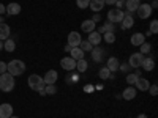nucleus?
<instances>
[{
  "mask_svg": "<svg viewBox=\"0 0 158 118\" xmlns=\"http://www.w3.org/2000/svg\"><path fill=\"white\" fill-rule=\"evenodd\" d=\"M15 77H13L10 73H3L0 74V90L5 91V93H10V91L15 90Z\"/></svg>",
  "mask_w": 158,
  "mask_h": 118,
  "instance_id": "f257e3e1",
  "label": "nucleus"
},
{
  "mask_svg": "<svg viewBox=\"0 0 158 118\" xmlns=\"http://www.w3.org/2000/svg\"><path fill=\"white\" fill-rule=\"evenodd\" d=\"M25 71V63L22 60H11L10 63H6V73H10L13 77L21 76Z\"/></svg>",
  "mask_w": 158,
  "mask_h": 118,
  "instance_id": "f03ea898",
  "label": "nucleus"
},
{
  "mask_svg": "<svg viewBox=\"0 0 158 118\" xmlns=\"http://www.w3.org/2000/svg\"><path fill=\"white\" fill-rule=\"evenodd\" d=\"M27 84H29V87H30L32 90H35V91H40V90H43V88L46 87V85H44V81H43V77L38 76V74L29 76Z\"/></svg>",
  "mask_w": 158,
  "mask_h": 118,
  "instance_id": "7ed1b4c3",
  "label": "nucleus"
},
{
  "mask_svg": "<svg viewBox=\"0 0 158 118\" xmlns=\"http://www.w3.org/2000/svg\"><path fill=\"white\" fill-rule=\"evenodd\" d=\"M152 11H153V10H152V6H150L149 3H141L139 8L136 10L139 19H149L150 14H152Z\"/></svg>",
  "mask_w": 158,
  "mask_h": 118,
  "instance_id": "20e7f679",
  "label": "nucleus"
},
{
  "mask_svg": "<svg viewBox=\"0 0 158 118\" xmlns=\"http://www.w3.org/2000/svg\"><path fill=\"white\" fill-rule=\"evenodd\" d=\"M108 19H109V22H120L122 19H123V11L122 10H118V8H112V10H109L108 11Z\"/></svg>",
  "mask_w": 158,
  "mask_h": 118,
  "instance_id": "39448f33",
  "label": "nucleus"
},
{
  "mask_svg": "<svg viewBox=\"0 0 158 118\" xmlns=\"http://www.w3.org/2000/svg\"><path fill=\"white\" fill-rule=\"evenodd\" d=\"M144 60V55L141 54V52H136V54H131L130 55V60H128V65L131 68H141V63Z\"/></svg>",
  "mask_w": 158,
  "mask_h": 118,
  "instance_id": "423d86ee",
  "label": "nucleus"
},
{
  "mask_svg": "<svg viewBox=\"0 0 158 118\" xmlns=\"http://www.w3.org/2000/svg\"><path fill=\"white\" fill-rule=\"evenodd\" d=\"M57 79H59V73L56 69H49L44 77H43V81H44V85H54L57 82Z\"/></svg>",
  "mask_w": 158,
  "mask_h": 118,
  "instance_id": "0eeeda50",
  "label": "nucleus"
},
{
  "mask_svg": "<svg viewBox=\"0 0 158 118\" xmlns=\"http://www.w3.org/2000/svg\"><path fill=\"white\" fill-rule=\"evenodd\" d=\"M60 66L65 71H73V69H76V60H73L71 57H63L60 60Z\"/></svg>",
  "mask_w": 158,
  "mask_h": 118,
  "instance_id": "6e6552de",
  "label": "nucleus"
},
{
  "mask_svg": "<svg viewBox=\"0 0 158 118\" xmlns=\"http://www.w3.org/2000/svg\"><path fill=\"white\" fill-rule=\"evenodd\" d=\"M92 52V60H95L97 63H100V61H103V58H104V49L103 47H100V46H95L94 49L90 50Z\"/></svg>",
  "mask_w": 158,
  "mask_h": 118,
  "instance_id": "1a4fd4ad",
  "label": "nucleus"
},
{
  "mask_svg": "<svg viewBox=\"0 0 158 118\" xmlns=\"http://www.w3.org/2000/svg\"><path fill=\"white\" fill-rule=\"evenodd\" d=\"M13 116V106L8 102L0 104V118H10Z\"/></svg>",
  "mask_w": 158,
  "mask_h": 118,
  "instance_id": "9d476101",
  "label": "nucleus"
},
{
  "mask_svg": "<svg viewBox=\"0 0 158 118\" xmlns=\"http://www.w3.org/2000/svg\"><path fill=\"white\" fill-rule=\"evenodd\" d=\"M81 41H82V38H81V35H79L77 32H71V33L68 35V46L77 47Z\"/></svg>",
  "mask_w": 158,
  "mask_h": 118,
  "instance_id": "9b49d317",
  "label": "nucleus"
},
{
  "mask_svg": "<svg viewBox=\"0 0 158 118\" xmlns=\"http://www.w3.org/2000/svg\"><path fill=\"white\" fill-rule=\"evenodd\" d=\"M120 22H122V29H123V30H128V29L133 27L135 19H133V16H131L130 13H123V19H122Z\"/></svg>",
  "mask_w": 158,
  "mask_h": 118,
  "instance_id": "f8f14e48",
  "label": "nucleus"
},
{
  "mask_svg": "<svg viewBox=\"0 0 158 118\" xmlns=\"http://www.w3.org/2000/svg\"><path fill=\"white\" fill-rule=\"evenodd\" d=\"M21 5L16 3V2H11L10 5H6V14L8 16H18L19 13H21Z\"/></svg>",
  "mask_w": 158,
  "mask_h": 118,
  "instance_id": "ddd939ff",
  "label": "nucleus"
},
{
  "mask_svg": "<svg viewBox=\"0 0 158 118\" xmlns=\"http://www.w3.org/2000/svg\"><path fill=\"white\" fill-rule=\"evenodd\" d=\"M135 85H136V90H139V91H147L149 87H150V82L147 81V79H144V77H138Z\"/></svg>",
  "mask_w": 158,
  "mask_h": 118,
  "instance_id": "4468645a",
  "label": "nucleus"
},
{
  "mask_svg": "<svg viewBox=\"0 0 158 118\" xmlns=\"http://www.w3.org/2000/svg\"><path fill=\"white\" fill-rule=\"evenodd\" d=\"M101 39H103V36H101L98 32H95V30H94V32H90V33H89V39H87V41L95 47V46H100Z\"/></svg>",
  "mask_w": 158,
  "mask_h": 118,
  "instance_id": "2eb2a0df",
  "label": "nucleus"
},
{
  "mask_svg": "<svg viewBox=\"0 0 158 118\" xmlns=\"http://www.w3.org/2000/svg\"><path fill=\"white\" fill-rule=\"evenodd\" d=\"M122 98L125 99V101H131V99H135L136 98V88L135 87H127L125 90H123V93H122Z\"/></svg>",
  "mask_w": 158,
  "mask_h": 118,
  "instance_id": "dca6fc26",
  "label": "nucleus"
},
{
  "mask_svg": "<svg viewBox=\"0 0 158 118\" xmlns=\"http://www.w3.org/2000/svg\"><path fill=\"white\" fill-rule=\"evenodd\" d=\"M10 32H11L10 25L5 24V22H0V39H2V41L10 38Z\"/></svg>",
  "mask_w": 158,
  "mask_h": 118,
  "instance_id": "f3484780",
  "label": "nucleus"
},
{
  "mask_svg": "<svg viewBox=\"0 0 158 118\" xmlns=\"http://www.w3.org/2000/svg\"><path fill=\"white\" fill-rule=\"evenodd\" d=\"M104 5H106V3H104V0H90L89 8L94 13H100V10H103Z\"/></svg>",
  "mask_w": 158,
  "mask_h": 118,
  "instance_id": "a211bd4d",
  "label": "nucleus"
},
{
  "mask_svg": "<svg viewBox=\"0 0 158 118\" xmlns=\"http://www.w3.org/2000/svg\"><path fill=\"white\" fill-rule=\"evenodd\" d=\"M95 25H97V24L92 21V19H85V21L81 24V30L85 32V33H90V32L95 30Z\"/></svg>",
  "mask_w": 158,
  "mask_h": 118,
  "instance_id": "6ab92c4d",
  "label": "nucleus"
},
{
  "mask_svg": "<svg viewBox=\"0 0 158 118\" xmlns=\"http://www.w3.org/2000/svg\"><path fill=\"white\" fill-rule=\"evenodd\" d=\"M141 66H142V69L144 71H152L153 68H155V60L153 58H150V57H144V60H142V63H141Z\"/></svg>",
  "mask_w": 158,
  "mask_h": 118,
  "instance_id": "aec40b11",
  "label": "nucleus"
},
{
  "mask_svg": "<svg viewBox=\"0 0 158 118\" xmlns=\"http://www.w3.org/2000/svg\"><path fill=\"white\" fill-rule=\"evenodd\" d=\"M70 57L73 58V60H82L84 58V50L81 49V47H71V50H70Z\"/></svg>",
  "mask_w": 158,
  "mask_h": 118,
  "instance_id": "412c9836",
  "label": "nucleus"
},
{
  "mask_svg": "<svg viewBox=\"0 0 158 118\" xmlns=\"http://www.w3.org/2000/svg\"><path fill=\"white\" fill-rule=\"evenodd\" d=\"M130 41L133 46H141L142 43H146V36H144V33H135V35H131Z\"/></svg>",
  "mask_w": 158,
  "mask_h": 118,
  "instance_id": "4be33fe9",
  "label": "nucleus"
},
{
  "mask_svg": "<svg viewBox=\"0 0 158 118\" xmlns=\"http://www.w3.org/2000/svg\"><path fill=\"white\" fill-rule=\"evenodd\" d=\"M118 65H120V63H118V58H117V57H109L106 68H108L111 73H115V71L118 69Z\"/></svg>",
  "mask_w": 158,
  "mask_h": 118,
  "instance_id": "5701e85b",
  "label": "nucleus"
},
{
  "mask_svg": "<svg viewBox=\"0 0 158 118\" xmlns=\"http://www.w3.org/2000/svg\"><path fill=\"white\" fill-rule=\"evenodd\" d=\"M139 5H141V0H127V2H125V8H127L128 13L136 11L139 8Z\"/></svg>",
  "mask_w": 158,
  "mask_h": 118,
  "instance_id": "b1692460",
  "label": "nucleus"
},
{
  "mask_svg": "<svg viewBox=\"0 0 158 118\" xmlns=\"http://www.w3.org/2000/svg\"><path fill=\"white\" fill-rule=\"evenodd\" d=\"M3 49H5L6 52H15V50H16V43H15V39H11V38L5 39V43H3Z\"/></svg>",
  "mask_w": 158,
  "mask_h": 118,
  "instance_id": "393cba45",
  "label": "nucleus"
},
{
  "mask_svg": "<svg viewBox=\"0 0 158 118\" xmlns=\"http://www.w3.org/2000/svg\"><path fill=\"white\" fill-rule=\"evenodd\" d=\"M138 77H141V73L136 69V73H130L128 76H127V84L128 85H135V82H136V79Z\"/></svg>",
  "mask_w": 158,
  "mask_h": 118,
  "instance_id": "a878e982",
  "label": "nucleus"
},
{
  "mask_svg": "<svg viewBox=\"0 0 158 118\" xmlns=\"http://www.w3.org/2000/svg\"><path fill=\"white\" fill-rule=\"evenodd\" d=\"M87 68H89V63H87L84 58L76 61V69H77L79 73H85V71H87Z\"/></svg>",
  "mask_w": 158,
  "mask_h": 118,
  "instance_id": "bb28decb",
  "label": "nucleus"
},
{
  "mask_svg": "<svg viewBox=\"0 0 158 118\" xmlns=\"http://www.w3.org/2000/svg\"><path fill=\"white\" fill-rule=\"evenodd\" d=\"M103 39H104L108 44H112V43L115 41V33H114V32H104V33H103Z\"/></svg>",
  "mask_w": 158,
  "mask_h": 118,
  "instance_id": "cd10ccee",
  "label": "nucleus"
},
{
  "mask_svg": "<svg viewBox=\"0 0 158 118\" xmlns=\"http://www.w3.org/2000/svg\"><path fill=\"white\" fill-rule=\"evenodd\" d=\"M98 76H100V79H103V81H106V79H109L111 77V71L104 66V68H101L100 71H98Z\"/></svg>",
  "mask_w": 158,
  "mask_h": 118,
  "instance_id": "c85d7f7f",
  "label": "nucleus"
},
{
  "mask_svg": "<svg viewBox=\"0 0 158 118\" xmlns=\"http://www.w3.org/2000/svg\"><path fill=\"white\" fill-rule=\"evenodd\" d=\"M77 47H81L84 52H90L92 49H94V46H92L89 41H81V43H79V46Z\"/></svg>",
  "mask_w": 158,
  "mask_h": 118,
  "instance_id": "c756f323",
  "label": "nucleus"
},
{
  "mask_svg": "<svg viewBox=\"0 0 158 118\" xmlns=\"http://www.w3.org/2000/svg\"><path fill=\"white\" fill-rule=\"evenodd\" d=\"M89 3H90V0H76V5H77V8H81V10L89 8Z\"/></svg>",
  "mask_w": 158,
  "mask_h": 118,
  "instance_id": "7c9ffc66",
  "label": "nucleus"
},
{
  "mask_svg": "<svg viewBox=\"0 0 158 118\" xmlns=\"http://www.w3.org/2000/svg\"><path fill=\"white\" fill-rule=\"evenodd\" d=\"M44 91H46V95H56L57 93V87L56 85H46Z\"/></svg>",
  "mask_w": 158,
  "mask_h": 118,
  "instance_id": "2f4dec72",
  "label": "nucleus"
},
{
  "mask_svg": "<svg viewBox=\"0 0 158 118\" xmlns=\"http://www.w3.org/2000/svg\"><path fill=\"white\" fill-rule=\"evenodd\" d=\"M152 50V46L149 44V43H142L141 44V54L144 55V54H149V52Z\"/></svg>",
  "mask_w": 158,
  "mask_h": 118,
  "instance_id": "473e14b6",
  "label": "nucleus"
},
{
  "mask_svg": "<svg viewBox=\"0 0 158 118\" xmlns=\"http://www.w3.org/2000/svg\"><path fill=\"white\" fill-rule=\"evenodd\" d=\"M152 35H156V32H158V21L156 19H153L152 22H150V30H149Z\"/></svg>",
  "mask_w": 158,
  "mask_h": 118,
  "instance_id": "72a5a7b5",
  "label": "nucleus"
},
{
  "mask_svg": "<svg viewBox=\"0 0 158 118\" xmlns=\"http://www.w3.org/2000/svg\"><path fill=\"white\" fill-rule=\"evenodd\" d=\"M103 29H104V32H114V30H115L112 22H106V24L103 25Z\"/></svg>",
  "mask_w": 158,
  "mask_h": 118,
  "instance_id": "f704fd0d",
  "label": "nucleus"
},
{
  "mask_svg": "<svg viewBox=\"0 0 158 118\" xmlns=\"http://www.w3.org/2000/svg\"><path fill=\"white\" fill-rule=\"evenodd\" d=\"M149 91H150V95H152V96H156V93H158V87H156V84L150 85V87H149Z\"/></svg>",
  "mask_w": 158,
  "mask_h": 118,
  "instance_id": "c9c22d12",
  "label": "nucleus"
},
{
  "mask_svg": "<svg viewBox=\"0 0 158 118\" xmlns=\"http://www.w3.org/2000/svg\"><path fill=\"white\" fill-rule=\"evenodd\" d=\"M6 73V63L5 61H0V74Z\"/></svg>",
  "mask_w": 158,
  "mask_h": 118,
  "instance_id": "e433bc0d",
  "label": "nucleus"
},
{
  "mask_svg": "<svg viewBox=\"0 0 158 118\" xmlns=\"http://www.w3.org/2000/svg\"><path fill=\"white\" fill-rule=\"evenodd\" d=\"M92 21H94L95 24H97V22H101V16H100V13H95L94 18H92Z\"/></svg>",
  "mask_w": 158,
  "mask_h": 118,
  "instance_id": "4c0bfd02",
  "label": "nucleus"
},
{
  "mask_svg": "<svg viewBox=\"0 0 158 118\" xmlns=\"http://www.w3.org/2000/svg\"><path fill=\"white\" fill-rule=\"evenodd\" d=\"M130 68H131V66H130L128 63H127V65H125V63H123V65H118V69H122V71H128Z\"/></svg>",
  "mask_w": 158,
  "mask_h": 118,
  "instance_id": "58836bf2",
  "label": "nucleus"
},
{
  "mask_svg": "<svg viewBox=\"0 0 158 118\" xmlns=\"http://www.w3.org/2000/svg\"><path fill=\"white\" fill-rule=\"evenodd\" d=\"M3 13H6V6L3 3H0V14H3Z\"/></svg>",
  "mask_w": 158,
  "mask_h": 118,
  "instance_id": "ea45409f",
  "label": "nucleus"
},
{
  "mask_svg": "<svg viewBox=\"0 0 158 118\" xmlns=\"http://www.w3.org/2000/svg\"><path fill=\"white\" fill-rule=\"evenodd\" d=\"M117 0H104V3H108V5H115Z\"/></svg>",
  "mask_w": 158,
  "mask_h": 118,
  "instance_id": "a19ab883",
  "label": "nucleus"
},
{
  "mask_svg": "<svg viewBox=\"0 0 158 118\" xmlns=\"http://www.w3.org/2000/svg\"><path fill=\"white\" fill-rule=\"evenodd\" d=\"M70 50H71V46L67 44V46H65V52H68V54H70Z\"/></svg>",
  "mask_w": 158,
  "mask_h": 118,
  "instance_id": "79ce46f5",
  "label": "nucleus"
},
{
  "mask_svg": "<svg viewBox=\"0 0 158 118\" xmlns=\"http://www.w3.org/2000/svg\"><path fill=\"white\" fill-rule=\"evenodd\" d=\"M38 93H40V95H41V96H46V91H44V88H43V90H40V91H38Z\"/></svg>",
  "mask_w": 158,
  "mask_h": 118,
  "instance_id": "37998d69",
  "label": "nucleus"
},
{
  "mask_svg": "<svg viewBox=\"0 0 158 118\" xmlns=\"http://www.w3.org/2000/svg\"><path fill=\"white\" fill-rule=\"evenodd\" d=\"M150 6H152V10H153V8H156V6H158V3H156V0H153V3H152V5H150Z\"/></svg>",
  "mask_w": 158,
  "mask_h": 118,
  "instance_id": "c03bdc74",
  "label": "nucleus"
},
{
  "mask_svg": "<svg viewBox=\"0 0 158 118\" xmlns=\"http://www.w3.org/2000/svg\"><path fill=\"white\" fill-rule=\"evenodd\" d=\"M0 50H3V41L0 39Z\"/></svg>",
  "mask_w": 158,
  "mask_h": 118,
  "instance_id": "a18cd8bd",
  "label": "nucleus"
},
{
  "mask_svg": "<svg viewBox=\"0 0 158 118\" xmlns=\"http://www.w3.org/2000/svg\"><path fill=\"white\" fill-rule=\"evenodd\" d=\"M138 118H147V115H144V113H141V115H139Z\"/></svg>",
  "mask_w": 158,
  "mask_h": 118,
  "instance_id": "49530a36",
  "label": "nucleus"
},
{
  "mask_svg": "<svg viewBox=\"0 0 158 118\" xmlns=\"http://www.w3.org/2000/svg\"><path fill=\"white\" fill-rule=\"evenodd\" d=\"M0 22H3V18L2 16H0Z\"/></svg>",
  "mask_w": 158,
  "mask_h": 118,
  "instance_id": "de8ad7c7",
  "label": "nucleus"
},
{
  "mask_svg": "<svg viewBox=\"0 0 158 118\" xmlns=\"http://www.w3.org/2000/svg\"><path fill=\"white\" fill-rule=\"evenodd\" d=\"M118 2H122V3H123V2H127V0H118Z\"/></svg>",
  "mask_w": 158,
  "mask_h": 118,
  "instance_id": "09e8293b",
  "label": "nucleus"
},
{
  "mask_svg": "<svg viewBox=\"0 0 158 118\" xmlns=\"http://www.w3.org/2000/svg\"><path fill=\"white\" fill-rule=\"evenodd\" d=\"M10 118H18V116H10Z\"/></svg>",
  "mask_w": 158,
  "mask_h": 118,
  "instance_id": "8fccbe9b",
  "label": "nucleus"
}]
</instances>
